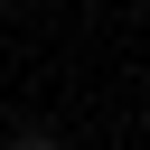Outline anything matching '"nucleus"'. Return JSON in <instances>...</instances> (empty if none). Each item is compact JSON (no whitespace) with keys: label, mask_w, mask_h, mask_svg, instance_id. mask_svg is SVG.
<instances>
[{"label":"nucleus","mask_w":150,"mask_h":150,"mask_svg":"<svg viewBox=\"0 0 150 150\" xmlns=\"http://www.w3.org/2000/svg\"><path fill=\"white\" fill-rule=\"evenodd\" d=\"M141 112H150V94H141Z\"/></svg>","instance_id":"f03ea898"},{"label":"nucleus","mask_w":150,"mask_h":150,"mask_svg":"<svg viewBox=\"0 0 150 150\" xmlns=\"http://www.w3.org/2000/svg\"><path fill=\"white\" fill-rule=\"evenodd\" d=\"M9 150H56V141H47V131H19V141H9Z\"/></svg>","instance_id":"f257e3e1"}]
</instances>
